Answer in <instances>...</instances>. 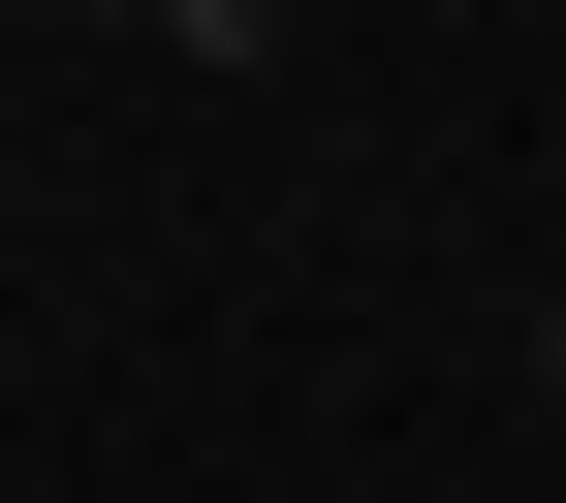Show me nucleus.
Instances as JSON below:
<instances>
[{"label":"nucleus","mask_w":566,"mask_h":503,"mask_svg":"<svg viewBox=\"0 0 566 503\" xmlns=\"http://www.w3.org/2000/svg\"><path fill=\"white\" fill-rule=\"evenodd\" d=\"M535 409H566V283H535Z\"/></svg>","instance_id":"nucleus-1"}]
</instances>
